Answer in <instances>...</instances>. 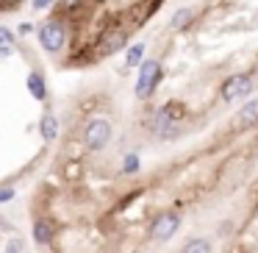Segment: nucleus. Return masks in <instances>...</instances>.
<instances>
[{
  "label": "nucleus",
  "mask_w": 258,
  "mask_h": 253,
  "mask_svg": "<svg viewBox=\"0 0 258 253\" xmlns=\"http://www.w3.org/2000/svg\"><path fill=\"white\" fill-rule=\"evenodd\" d=\"M34 239L39 242V245H50L53 242V225L47 223V220H39V223L34 225Z\"/></svg>",
  "instance_id": "9b49d317"
},
{
  "label": "nucleus",
  "mask_w": 258,
  "mask_h": 253,
  "mask_svg": "<svg viewBox=\"0 0 258 253\" xmlns=\"http://www.w3.org/2000/svg\"><path fill=\"white\" fill-rule=\"evenodd\" d=\"M255 123H258V97L250 100L247 106H241V112L236 114V120H233V128L236 131H247V128H252Z\"/></svg>",
  "instance_id": "6e6552de"
},
{
  "label": "nucleus",
  "mask_w": 258,
  "mask_h": 253,
  "mask_svg": "<svg viewBox=\"0 0 258 253\" xmlns=\"http://www.w3.org/2000/svg\"><path fill=\"white\" fill-rule=\"evenodd\" d=\"M39 131H42V139H45V142H53V139H56V136H58V120H56V114H53V112L42 114Z\"/></svg>",
  "instance_id": "1a4fd4ad"
},
{
  "label": "nucleus",
  "mask_w": 258,
  "mask_h": 253,
  "mask_svg": "<svg viewBox=\"0 0 258 253\" xmlns=\"http://www.w3.org/2000/svg\"><path fill=\"white\" fill-rule=\"evenodd\" d=\"M178 225H180V217L172 212H167V214H161V217H156V223H153V236L164 242L178 231Z\"/></svg>",
  "instance_id": "0eeeda50"
},
{
  "label": "nucleus",
  "mask_w": 258,
  "mask_h": 253,
  "mask_svg": "<svg viewBox=\"0 0 258 253\" xmlns=\"http://www.w3.org/2000/svg\"><path fill=\"white\" fill-rule=\"evenodd\" d=\"M47 6H53V0H34V9H47Z\"/></svg>",
  "instance_id": "aec40b11"
},
{
  "label": "nucleus",
  "mask_w": 258,
  "mask_h": 253,
  "mask_svg": "<svg viewBox=\"0 0 258 253\" xmlns=\"http://www.w3.org/2000/svg\"><path fill=\"white\" fill-rule=\"evenodd\" d=\"M84 142H86L89 150H103V147L111 142V123L103 120V117L92 120V123L86 125V131H84Z\"/></svg>",
  "instance_id": "f03ea898"
},
{
  "label": "nucleus",
  "mask_w": 258,
  "mask_h": 253,
  "mask_svg": "<svg viewBox=\"0 0 258 253\" xmlns=\"http://www.w3.org/2000/svg\"><path fill=\"white\" fill-rule=\"evenodd\" d=\"M142 62H145V45H131V50H128V56H125V64L128 67H142Z\"/></svg>",
  "instance_id": "f8f14e48"
},
{
  "label": "nucleus",
  "mask_w": 258,
  "mask_h": 253,
  "mask_svg": "<svg viewBox=\"0 0 258 253\" xmlns=\"http://www.w3.org/2000/svg\"><path fill=\"white\" fill-rule=\"evenodd\" d=\"M6 3H9V6H17V3H20V0H6Z\"/></svg>",
  "instance_id": "412c9836"
},
{
  "label": "nucleus",
  "mask_w": 258,
  "mask_h": 253,
  "mask_svg": "<svg viewBox=\"0 0 258 253\" xmlns=\"http://www.w3.org/2000/svg\"><path fill=\"white\" fill-rule=\"evenodd\" d=\"M0 45H14V36L9 28H0Z\"/></svg>",
  "instance_id": "dca6fc26"
},
{
  "label": "nucleus",
  "mask_w": 258,
  "mask_h": 253,
  "mask_svg": "<svg viewBox=\"0 0 258 253\" xmlns=\"http://www.w3.org/2000/svg\"><path fill=\"white\" fill-rule=\"evenodd\" d=\"M161 62L158 59H147V62H142L139 67V78H136V97H142V100H147V97L156 92L158 81H161Z\"/></svg>",
  "instance_id": "f257e3e1"
},
{
  "label": "nucleus",
  "mask_w": 258,
  "mask_h": 253,
  "mask_svg": "<svg viewBox=\"0 0 258 253\" xmlns=\"http://www.w3.org/2000/svg\"><path fill=\"white\" fill-rule=\"evenodd\" d=\"M28 92L36 97V100H45L47 97V86H45V78L39 73H31L28 75Z\"/></svg>",
  "instance_id": "9d476101"
},
{
  "label": "nucleus",
  "mask_w": 258,
  "mask_h": 253,
  "mask_svg": "<svg viewBox=\"0 0 258 253\" xmlns=\"http://www.w3.org/2000/svg\"><path fill=\"white\" fill-rule=\"evenodd\" d=\"M183 253H211V242H208V239H200V236H195V239L186 242Z\"/></svg>",
  "instance_id": "ddd939ff"
},
{
  "label": "nucleus",
  "mask_w": 258,
  "mask_h": 253,
  "mask_svg": "<svg viewBox=\"0 0 258 253\" xmlns=\"http://www.w3.org/2000/svg\"><path fill=\"white\" fill-rule=\"evenodd\" d=\"M255 75H258V67H255Z\"/></svg>",
  "instance_id": "4be33fe9"
},
{
  "label": "nucleus",
  "mask_w": 258,
  "mask_h": 253,
  "mask_svg": "<svg viewBox=\"0 0 258 253\" xmlns=\"http://www.w3.org/2000/svg\"><path fill=\"white\" fill-rule=\"evenodd\" d=\"M64 39H67V31L58 20H50L39 28V45L45 47L47 53H58L64 47Z\"/></svg>",
  "instance_id": "20e7f679"
},
{
  "label": "nucleus",
  "mask_w": 258,
  "mask_h": 253,
  "mask_svg": "<svg viewBox=\"0 0 258 253\" xmlns=\"http://www.w3.org/2000/svg\"><path fill=\"white\" fill-rule=\"evenodd\" d=\"M6 253H25V247H23V242H20V239H14V242H9V247H6Z\"/></svg>",
  "instance_id": "f3484780"
},
{
  "label": "nucleus",
  "mask_w": 258,
  "mask_h": 253,
  "mask_svg": "<svg viewBox=\"0 0 258 253\" xmlns=\"http://www.w3.org/2000/svg\"><path fill=\"white\" fill-rule=\"evenodd\" d=\"M12 197H14V189H12V186H6V189H0V203L12 200Z\"/></svg>",
  "instance_id": "a211bd4d"
},
{
  "label": "nucleus",
  "mask_w": 258,
  "mask_h": 253,
  "mask_svg": "<svg viewBox=\"0 0 258 253\" xmlns=\"http://www.w3.org/2000/svg\"><path fill=\"white\" fill-rule=\"evenodd\" d=\"M14 53V45H0V59H6Z\"/></svg>",
  "instance_id": "6ab92c4d"
},
{
  "label": "nucleus",
  "mask_w": 258,
  "mask_h": 253,
  "mask_svg": "<svg viewBox=\"0 0 258 253\" xmlns=\"http://www.w3.org/2000/svg\"><path fill=\"white\" fill-rule=\"evenodd\" d=\"M252 92V75L250 73H239L230 75L228 81L222 84V100H239V97H247Z\"/></svg>",
  "instance_id": "39448f33"
},
{
  "label": "nucleus",
  "mask_w": 258,
  "mask_h": 253,
  "mask_svg": "<svg viewBox=\"0 0 258 253\" xmlns=\"http://www.w3.org/2000/svg\"><path fill=\"white\" fill-rule=\"evenodd\" d=\"M125 39H128V34H125L122 28H106V34H103L100 42H97L100 56H111V53H117L119 47L125 45Z\"/></svg>",
  "instance_id": "423d86ee"
},
{
  "label": "nucleus",
  "mask_w": 258,
  "mask_h": 253,
  "mask_svg": "<svg viewBox=\"0 0 258 253\" xmlns=\"http://www.w3.org/2000/svg\"><path fill=\"white\" fill-rule=\"evenodd\" d=\"M125 173H136V170H139V156H134V153H131V156H125Z\"/></svg>",
  "instance_id": "2eb2a0df"
},
{
  "label": "nucleus",
  "mask_w": 258,
  "mask_h": 253,
  "mask_svg": "<svg viewBox=\"0 0 258 253\" xmlns=\"http://www.w3.org/2000/svg\"><path fill=\"white\" fill-rule=\"evenodd\" d=\"M189 23H191V12H189V9H178V12L172 14V23H169V25H172L175 31H183Z\"/></svg>",
  "instance_id": "4468645a"
},
{
  "label": "nucleus",
  "mask_w": 258,
  "mask_h": 253,
  "mask_svg": "<svg viewBox=\"0 0 258 253\" xmlns=\"http://www.w3.org/2000/svg\"><path fill=\"white\" fill-rule=\"evenodd\" d=\"M183 117H186V106L180 100L164 103V109L158 112V117H156V131L158 134H172L175 125H178Z\"/></svg>",
  "instance_id": "7ed1b4c3"
}]
</instances>
